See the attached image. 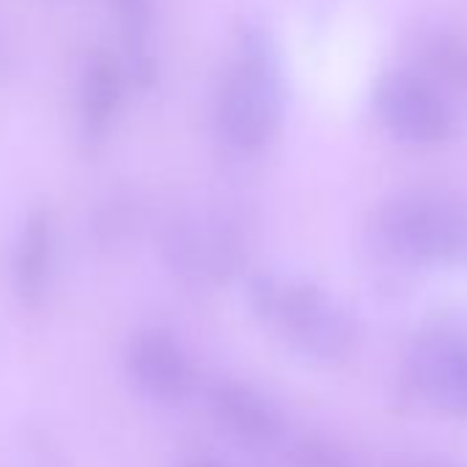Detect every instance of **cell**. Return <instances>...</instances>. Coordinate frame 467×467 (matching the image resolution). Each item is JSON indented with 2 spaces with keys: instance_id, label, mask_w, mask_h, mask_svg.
Segmentation results:
<instances>
[{
  "instance_id": "cell-1",
  "label": "cell",
  "mask_w": 467,
  "mask_h": 467,
  "mask_svg": "<svg viewBox=\"0 0 467 467\" xmlns=\"http://www.w3.org/2000/svg\"><path fill=\"white\" fill-rule=\"evenodd\" d=\"M284 116V80L278 53L265 31H248L217 94V130L243 154L262 151Z\"/></svg>"
},
{
  "instance_id": "cell-2",
  "label": "cell",
  "mask_w": 467,
  "mask_h": 467,
  "mask_svg": "<svg viewBox=\"0 0 467 467\" xmlns=\"http://www.w3.org/2000/svg\"><path fill=\"white\" fill-rule=\"evenodd\" d=\"M248 300L256 317L275 325L300 355L317 363H336L355 347L349 311L317 284L254 275Z\"/></svg>"
},
{
  "instance_id": "cell-3",
  "label": "cell",
  "mask_w": 467,
  "mask_h": 467,
  "mask_svg": "<svg viewBox=\"0 0 467 467\" xmlns=\"http://www.w3.org/2000/svg\"><path fill=\"white\" fill-rule=\"evenodd\" d=\"M374 228L379 245L404 265L434 267L467 256V206L437 190L393 195Z\"/></svg>"
},
{
  "instance_id": "cell-4",
  "label": "cell",
  "mask_w": 467,
  "mask_h": 467,
  "mask_svg": "<svg viewBox=\"0 0 467 467\" xmlns=\"http://www.w3.org/2000/svg\"><path fill=\"white\" fill-rule=\"evenodd\" d=\"M374 110L401 143L434 146L453 132V108L437 80L415 67H393L374 86Z\"/></svg>"
},
{
  "instance_id": "cell-5",
  "label": "cell",
  "mask_w": 467,
  "mask_h": 467,
  "mask_svg": "<svg viewBox=\"0 0 467 467\" xmlns=\"http://www.w3.org/2000/svg\"><path fill=\"white\" fill-rule=\"evenodd\" d=\"M410 379L431 407L467 418V338L456 333L418 338L410 352Z\"/></svg>"
},
{
  "instance_id": "cell-6",
  "label": "cell",
  "mask_w": 467,
  "mask_h": 467,
  "mask_svg": "<svg viewBox=\"0 0 467 467\" xmlns=\"http://www.w3.org/2000/svg\"><path fill=\"white\" fill-rule=\"evenodd\" d=\"M127 374L157 404H182L195 388V371L184 347L165 330H143L130 341Z\"/></svg>"
},
{
  "instance_id": "cell-7",
  "label": "cell",
  "mask_w": 467,
  "mask_h": 467,
  "mask_svg": "<svg viewBox=\"0 0 467 467\" xmlns=\"http://www.w3.org/2000/svg\"><path fill=\"white\" fill-rule=\"evenodd\" d=\"M214 423L245 445H273L284 434V415L262 390L223 379L206 393Z\"/></svg>"
},
{
  "instance_id": "cell-8",
  "label": "cell",
  "mask_w": 467,
  "mask_h": 467,
  "mask_svg": "<svg viewBox=\"0 0 467 467\" xmlns=\"http://www.w3.org/2000/svg\"><path fill=\"white\" fill-rule=\"evenodd\" d=\"M165 254L179 273L206 281H225L240 262L237 237L223 223L203 225L198 220H176L168 228Z\"/></svg>"
},
{
  "instance_id": "cell-9",
  "label": "cell",
  "mask_w": 467,
  "mask_h": 467,
  "mask_svg": "<svg viewBox=\"0 0 467 467\" xmlns=\"http://www.w3.org/2000/svg\"><path fill=\"white\" fill-rule=\"evenodd\" d=\"M53 251H56V228L53 214L47 209H34L23 228L15 248L12 262V281L15 292L26 306H39L53 270Z\"/></svg>"
},
{
  "instance_id": "cell-10",
  "label": "cell",
  "mask_w": 467,
  "mask_h": 467,
  "mask_svg": "<svg viewBox=\"0 0 467 467\" xmlns=\"http://www.w3.org/2000/svg\"><path fill=\"white\" fill-rule=\"evenodd\" d=\"M412 64L431 80H467V34L445 20H420L410 34Z\"/></svg>"
},
{
  "instance_id": "cell-11",
  "label": "cell",
  "mask_w": 467,
  "mask_h": 467,
  "mask_svg": "<svg viewBox=\"0 0 467 467\" xmlns=\"http://www.w3.org/2000/svg\"><path fill=\"white\" fill-rule=\"evenodd\" d=\"M119 102H121L119 69L105 56H97L88 64L83 75V86H80V121H83V132L88 140L105 138L119 110Z\"/></svg>"
},
{
  "instance_id": "cell-12",
  "label": "cell",
  "mask_w": 467,
  "mask_h": 467,
  "mask_svg": "<svg viewBox=\"0 0 467 467\" xmlns=\"http://www.w3.org/2000/svg\"><path fill=\"white\" fill-rule=\"evenodd\" d=\"M124 26H127V36H130V56H132V64H135V72L149 80V58H146V47H143V39H146V26H149V17H151V0H113Z\"/></svg>"
},
{
  "instance_id": "cell-13",
  "label": "cell",
  "mask_w": 467,
  "mask_h": 467,
  "mask_svg": "<svg viewBox=\"0 0 467 467\" xmlns=\"http://www.w3.org/2000/svg\"><path fill=\"white\" fill-rule=\"evenodd\" d=\"M295 467H352V464L336 448L317 440H306L295 451Z\"/></svg>"
},
{
  "instance_id": "cell-14",
  "label": "cell",
  "mask_w": 467,
  "mask_h": 467,
  "mask_svg": "<svg viewBox=\"0 0 467 467\" xmlns=\"http://www.w3.org/2000/svg\"><path fill=\"white\" fill-rule=\"evenodd\" d=\"M187 467H228V464L225 462H217V459H209V456H201V459L187 462Z\"/></svg>"
}]
</instances>
